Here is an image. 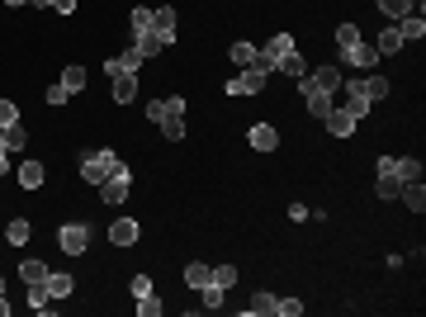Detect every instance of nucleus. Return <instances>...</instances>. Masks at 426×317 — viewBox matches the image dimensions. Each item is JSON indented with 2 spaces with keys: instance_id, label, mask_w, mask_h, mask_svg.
<instances>
[{
  "instance_id": "f8f14e48",
  "label": "nucleus",
  "mask_w": 426,
  "mask_h": 317,
  "mask_svg": "<svg viewBox=\"0 0 426 317\" xmlns=\"http://www.w3.org/2000/svg\"><path fill=\"white\" fill-rule=\"evenodd\" d=\"M43 289H47V299L57 303V299H71V289H76V280H71V275H66V270H47Z\"/></svg>"
},
{
  "instance_id": "de8ad7c7",
  "label": "nucleus",
  "mask_w": 426,
  "mask_h": 317,
  "mask_svg": "<svg viewBox=\"0 0 426 317\" xmlns=\"http://www.w3.org/2000/svg\"><path fill=\"white\" fill-rule=\"evenodd\" d=\"M0 317H10V303H5V294H0Z\"/></svg>"
},
{
  "instance_id": "a18cd8bd",
  "label": "nucleus",
  "mask_w": 426,
  "mask_h": 317,
  "mask_svg": "<svg viewBox=\"0 0 426 317\" xmlns=\"http://www.w3.org/2000/svg\"><path fill=\"white\" fill-rule=\"evenodd\" d=\"M52 10L57 15H76V0H52Z\"/></svg>"
},
{
  "instance_id": "c03bdc74",
  "label": "nucleus",
  "mask_w": 426,
  "mask_h": 317,
  "mask_svg": "<svg viewBox=\"0 0 426 317\" xmlns=\"http://www.w3.org/2000/svg\"><path fill=\"white\" fill-rule=\"evenodd\" d=\"M66 100H71V95H66L62 80H57V85H47V104H66Z\"/></svg>"
},
{
  "instance_id": "9d476101",
  "label": "nucleus",
  "mask_w": 426,
  "mask_h": 317,
  "mask_svg": "<svg viewBox=\"0 0 426 317\" xmlns=\"http://www.w3.org/2000/svg\"><path fill=\"white\" fill-rule=\"evenodd\" d=\"M138 66H142V57H138V48L128 43L119 57H110V62H105V71H110V76H138Z\"/></svg>"
},
{
  "instance_id": "c756f323",
  "label": "nucleus",
  "mask_w": 426,
  "mask_h": 317,
  "mask_svg": "<svg viewBox=\"0 0 426 317\" xmlns=\"http://www.w3.org/2000/svg\"><path fill=\"white\" fill-rule=\"evenodd\" d=\"M128 29H133V38H138V33H152V10H147V5H138V10L128 15Z\"/></svg>"
},
{
  "instance_id": "473e14b6",
  "label": "nucleus",
  "mask_w": 426,
  "mask_h": 317,
  "mask_svg": "<svg viewBox=\"0 0 426 317\" xmlns=\"http://www.w3.org/2000/svg\"><path fill=\"white\" fill-rule=\"evenodd\" d=\"M62 85H66V95L85 90V66H66V71H62Z\"/></svg>"
},
{
  "instance_id": "412c9836",
  "label": "nucleus",
  "mask_w": 426,
  "mask_h": 317,
  "mask_svg": "<svg viewBox=\"0 0 426 317\" xmlns=\"http://www.w3.org/2000/svg\"><path fill=\"white\" fill-rule=\"evenodd\" d=\"M43 180H47V171L38 161H24V166H19V185H24V190H38Z\"/></svg>"
},
{
  "instance_id": "f257e3e1",
  "label": "nucleus",
  "mask_w": 426,
  "mask_h": 317,
  "mask_svg": "<svg viewBox=\"0 0 426 317\" xmlns=\"http://www.w3.org/2000/svg\"><path fill=\"white\" fill-rule=\"evenodd\" d=\"M81 180L85 185H105V180H128V166L114 157L110 147H95L81 157Z\"/></svg>"
},
{
  "instance_id": "f3484780",
  "label": "nucleus",
  "mask_w": 426,
  "mask_h": 317,
  "mask_svg": "<svg viewBox=\"0 0 426 317\" xmlns=\"http://www.w3.org/2000/svg\"><path fill=\"white\" fill-rule=\"evenodd\" d=\"M252 147L256 152H275V147H280V133H275L270 124H256L252 128Z\"/></svg>"
},
{
  "instance_id": "37998d69",
  "label": "nucleus",
  "mask_w": 426,
  "mask_h": 317,
  "mask_svg": "<svg viewBox=\"0 0 426 317\" xmlns=\"http://www.w3.org/2000/svg\"><path fill=\"white\" fill-rule=\"evenodd\" d=\"M128 289H133V299H142V294H152V280H147V275H133Z\"/></svg>"
},
{
  "instance_id": "4be33fe9",
  "label": "nucleus",
  "mask_w": 426,
  "mask_h": 317,
  "mask_svg": "<svg viewBox=\"0 0 426 317\" xmlns=\"http://www.w3.org/2000/svg\"><path fill=\"white\" fill-rule=\"evenodd\" d=\"M374 52H384V57H394V52H403V33H398V24H394V29H384V33H379Z\"/></svg>"
},
{
  "instance_id": "39448f33",
  "label": "nucleus",
  "mask_w": 426,
  "mask_h": 317,
  "mask_svg": "<svg viewBox=\"0 0 426 317\" xmlns=\"http://www.w3.org/2000/svg\"><path fill=\"white\" fill-rule=\"evenodd\" d=\"M57 246H62L66 256H85V246H90V227H85V222H66L62 232H57Z\"/></svg>"
},
{
  "instance_id": "aec40b11",
  "label": "nucleus",
  "mask_w": 426,
  "mask_h": 317,
  "mask_svg": "<svg viewBox=\"0 0 426 317\" xmlns=\"http://www.w3.org/2000/svg\"><path fill=\"white\" fill-rule=\"evenodd\" d=\"M398 33H403V43H408V38H422V33H426L422 10H412V15H403V19H398Z\"/></svg>"
},
{
  "instance_id": "4c0bfd02",
  "label": "nucleus",
  "mask_w": 426,
  "mask_h": 317,
  "mask_svg": "<svg viewBox=\"0 0 426 317\" xmlns=\"http://www.w3.org/2000/svg\"><path fill=\"white\" fill-rule=\"evenodd\" d=\"M379 199H398V190H403V180H398V175H379Z\"/></svg>"
},
{
  "instance_id": "1a4fd4ad",
  "label": "nucleus",
  "mask_w": 426,
  "mask_h": 317,
  "mask_svg": "<svg viewBox=\"0 0 426 317\" xmlns=\"http://www.w3.org/2000/svg\"><path fill=\"white\" fill-rule=\"evenodd\" d=\"M341 57H346V66H355V71H369V66L379 62V52H374V43H350V48H341Z\"/></svg>"
},
{
  "instance_id": "7c9ffc66",
  "label": "nucleus",
  "mask_w": 426,
  "mask_h": 317,
  "mask_svg": "<svg viewBox=\"0 0 426 317\" xmlns=\"http://www.w3.org/2000/svg\"><path fill=\"white\" fill-rule=\"evenodd\" d=\"M341 109H346L350 119H355V124H360L365 114H369V100H365V95H355V90H346V104H341Z\"/></svg>"
},
{
  "instance_id": "e433bc0d",
  "label": "nucleus",
  "mask_w": 426,
  "mask_h": 317,
  "mask_svg": "<svg viewBox=\"0 0 426 317\" xmlns=\"http://www.w3.org/2000/svg\"><path fill=\"white\" fill-rule=\"evenodd\" d=\"M208 285L232 289V285H237V265H213V280H208Z\"/></svg>"
},
{
  "instance_id": "3c124183",
  "label": "nucleus",
  "mask_w": 426,
  "mask_h": 317,
  "mask_svg": "<svg viewBox=\"0 0 426 317\" xmlns=\"http://www.w3.org/2000/svg\"><path fill=\"white\" fill-rule=\"evenodd\" d=\"M0 294H5V275H0Z\"/></svg>"
},
{
  "instance_id": "7ed1b4c3",
  "label": "nucleus",
  "mask_w": 426,
  "mask_h": 317,
  "mask_svg": "<svg viewBox=\"0 0 426 317\" xmlns=\"http://www.w3.org/2000/svg\"><path fill=\"white\" fill-rule=\"evenodd\" d=\"M379 175H398V180L408 185V180H422V161L417 157H389V152H384V157H379Z\"/></svg>"
},
{
  "instance_id": "bb28decb",
  "label": "nucleus",
  "mask_w": 426,
  "mask_h": 317,
  "mask_svg": "<svg viewBox=\"0 0 426 317\" xmlns=\"http://www.w3.org/2000/svg\"><path fill=\"white\" fill-rule=\"evenodd\" d=\"M19 280H24V285H43L47 265H43V261H19Z\"/></svg>"
},
{
  "instance_id": "dca6fc26",
  "label": "nucleus",
  "mask_w": 426,
  "mask_h": 317,
  "mask_svg": "<svg viewBox=\"0 0 426 317\" xmlns=\"http://www.w3.org/2000/svg\"><path fill=\"white\" fill-rule=\"evenodd\" d=\"M110 85H114V100L119 104H133L138 100V76H110Z\"/></svg>"
},
{
  "instance_id": "79ce46f5",
  "label": "nucleus",
  "mask_w": 426,
  "mask_h": 317,
  "mask_svg": "<svg viewBox=\"0 0 426 317\" xmlns=\"http://www.w3.org/2000/svg\"><path fill=\"white\" fill-rule=\"evenodd\" d=\"M336 43H341V48L360 43V29H355V24H341V29H336Z\"/></svg>"
},
{
  "instance_id": "49530a36",
  "label": "nucleus",
  "mask_w": 426,
  "mask_h": 317,
  "mask_svg": "<svg viewBox=\"0 0 426 317\" xmlns=\"http://www.w3.org/2000/svg\"><path fill=\"white\" fill-rule=\"evenodd\" d=\"M10 171V152H5V147H0V175Z\"/></svg>"
},
{
  "instance_id": "6e6552de",
  "label": "nucleus",
  "mask_w": 426,
  "mask_h": 317,
  "mask_svg": "<svg viewBox=\"0 0 426 317\" xmlns=\"http://www.w3.org/2000/svg\"><path fill=\"white\" fill-rule=\"evenodd\" d=\"M346 90H355V95H365L369 104H374V100L389 95V80H384V76H350V80H346Z\"/></svg>"
},
{
  "instance_id": "cd10ccee",
  "label": "nucleus",
  "mask_w": 426,
  "mask_h": 317,
  "mask_svg": "<svg viewBox=\"0 0 426 317\" xmlns=\"http://www.w3.org/2000/svg\"><path fill=\"white\" fill-rule=\"evenodd\" d=\"M284 52H294V38H289V33H275V38H266V57H270V62H280Z\"/></svg>"
},
{
  "instance_id": "4468645a",
  "label": "nucleus",
  "mask_w": 426,
  "mask_h": 317,
  "mask_svg": "<svg viewBox=\"0 0 426 317\" xmlns=\"http://www.w3.org/2000/svg\"><path fill=\"white\" fill-rule=\"evenodd\" d=\"M138 232H142V227L133 218H119L110 227V241H114V246H133V241H138Z\"/></svg>"
},
{
  "instance_id": "a878e982",
  "label": "nucleus",
  "mask_w": 426,
  "mask_h": 317,
  "mask_svg": "<svg viewBox=\"0 0 426 317\" xmlns=\"http://www.w3.org/2000/svg\"><path fill=\"white\" fill-rule=\"evenodd\" d=\"M133 48H138V57L147 62V57H157V52L166 48V43H161L157 33H138V38H133Z\"/></svg>"
},
{
  "instance_id": "423d86ee",
  "label": "nucleus",
  "mask_w": 426,
  "mask_h": 317,
  "mask_svg": "<svg viewBox=\"0 0 426 317\" xmlns=\"http://www.w3.org/2000/svg\"><path fill=\"white\" fill-rule=\"evenodd\" d=\"M227 52H232V62L242 66V71H247V66H266V71H275V62H270V57L256 48V43H247V38H242V43H232Z\"/></svg>"
},
{
  "instance_id": "20e7f679",
  "label": "nucleus",
  "mask_w": 426,
  "mask_h": 317,
  "mask_svg": "<svg viewBox=\"0 0 426 317\" xmlns=\"http://www.w3.org/2000/svg\"><path fill=\"white\" fill-rule=\"evenodd\" d=\"M266 66H247L242 76H227V95H256V90H266Z\"/></svg>"
},
{
  "instance_id": "c85d7f7f",
  "label": "nucleus",
  "mask_w": 426,
  "mask_h": 317,
  "mask_svg": "<svg viewBox=\"0 0 426 317\" xmlns=\"http://www.w3.org/2000/svg\"><path fill=\"white\" fill-rule=\"evenodd\" d=\"M100 199H105V204H124L128 199V180H105V185H100Z\"/></svg>"
},
{
  "instance_id": "2f4dec72",
  "label": "nucleus",
  "mask_w": 426,
  "mask_h": 317,
  "mask_svg": "<svg viewBox=\"0 0 426 317\" xmlns=\"http://www.w3.org/2000/svg\"><path fill=\"white\" fill-rule=\"evenodd\" d=\"M270 313H275V294H256L247 303V317H270Z\"/></svg>"
},
{
  "instance_id": "5701e85b",
  "label": "nucleus",
  "mask_w": 426,
  "mask_h": 317,
  "mask_svg": "<svg viewBox=\"0 0 426 317\" xmlns=\"http://www.w3.org/2000/svg\"><path fill=\"white\" fill-rule=\"evenodd\" d=\"M29 237H33V222L29 218H15L10 227H5V241H10V246H24Z\"/></svg>"
},
{
  "instance_id": "f704fd0d",
  "label": "nucleus",
  "mask_w": 426,
  "mask_h": 317,
  "mask_svg": "<svg viewBox=\"0 0 426 317\" xmlns=\"http://www.w3.org/2000/svg\"><path fill=\"white\" fill-rule=\"evenodd\" d=\"M29 308L33 313H52V299H47L43 285H29Z\"/></svg>"
},
{
  "instance_id": "8fccbe9b",
  "label": "nucleus",
  "mask_w": 426,
  "mask_h": 317,
  "mask_svg": "<svg viewBox=\"0 0 426 317\" xmlns=\"http://www.w3.org/2000/svg\"><path fill=\"white\" fill-rule=\"evenodd\" d=\"M33 5H52V0H33Z\"/></svg>"
},
{
  "instance_id": "09e8293b",
  "label": "nucleus",
  "mask_w": 426,
  "mask_h": 317,
  "mask_svg": "<svg viewBox=\"0 0 426 317\" xmlns=\"http://www.w3.org/2000/svg\"><path fill=\"white\" fill-rule=\"evenodd\" d=\"M5 5H29V0H5Z\"/></svg>"
},
{
  "instance_id": "9b49d317",
  "label": "nucleus",
  "mask_w": 426,
  "mask_h": 317,
  "mask_svg": "<svg viewBox=\"0 0 426 317\" xmlns=\"http://www.w3.org/2000/svg\"><path fill=\"white\" fill-rule=\"evenodd\" d=\"M152 33H157V38L166 43V48L175 43V10H171V5H161V10H152Z\"/></svg>"
},
{
  "instance_id": "393cba45",
  "label": "nucleus",
  "mask_w": 426,
  "mask_h": 317,
  "mask_svg": "<svg viewBox=\"0 0 426 317\" xmlns=\"http://www.w3.org/2000/svg\"><path fill=\"white\" fill-rule=\"evenodd\" d=\"M223 299H227V289H218V285H204V289H199V308H204V313H218Z\"/></svg>"
},
{
  "instance_id": "58836bf2",
  "label": "nucleus",
  "mask_w": 426,
  "mask_h": 317,
  "mask_svg": "<svg viewBox=\"0 0 426 317\" xmlns=\"http://www.w3.org/2000/svg\"><path fill=\"white\" fill-rule=\"evenodd\" d=\"M138 313L142 317H157L161 313V299H157V294H142V299H138Z\"/></svg>"
},
{
  "instance_id": "ea45409f",
  "label": "nucleus",
  "mask_w": 426,
  "mask_h": 317,
  "mask_svg": "<svg viewBox=\"0 0 426 317\" xmlns=\"http://www.w3.org/2000/svg\"><path fill=\"white\" fill-rule=\"evenodd\" d=\"M275 313H280V317H299L303 303H299V299H275Z\"/></svg>"
},
{
  "instance_id": "f03ea898",
  "label": "nucleus",
  "mask_w": 426,
  "mask_h": 317,
  "mask_svg": "<svg viewBox=\"0 0 426 317\" xmlns=\"http://www.w3.org/2000/svg\"><path fill=\"white\" fill-rule=\"evenodd\" d=\"M161 133H166V138H171V143H180V138H185V100L180 95H171V100H161Z\"/></svg>"
},
{
  "instance_id": "b1692460",
  "label": "nucleus",
  "mask_w": 426,
  "mask_h": 317,
  "mask_svg": "<svg viewBox=\"0 0 426 317\" xmlns=\"http://www.w3.org/2000/svg\"><path fill=\"white\" fill-rule=\"evenodd\" d=\"M208 280H213V265H199V261H194V265H185V285L194 289V294H199Z\"/></svg>"
},
{
  "instance_id": "2eb2a0df",
  "label": "nucleus",
  "mask_w": 426,
  "mask_h": 317,
  "mask_svg": "<svg viewBox=\"0 0 426 317\" xmlns=\"http://www.w3.org/2000/svg\"><path fill=\"white\" fill-rule=\"evenodd\" d=\"M0 147H5V152H24V147H29V133H24V124L0 128Z\"/></svg>"
},
{
  "instance_id": "72a5a7b5",
  "label": "nucleus",
  "mask_w": 426,
  "mask_h": 317,
  "mask_svg": "<svg viewBox=\"0 0 426 317\" xmlns=\"http://www.w3.org/2000/svg\"><path fill=\"white\" fill-rule=\"evenodd\" d=\"M379 10H384V15H394V19H403V15L417 10V0H379Z\"/></svg>"
},
{
  "instance_id": "0eeeda50",
  "label": "nucleus",
  "mask_w": 426,
  "mask_h": 317,
  "mask_svg": "<svg viewBox=\"0 0 426 317\" xmlns=\"http://www.w3.org/2000/svg\"><path fill=\"white\" fill-rule=\"evenodd\" d=\"M299 90H303V100H308V109H313V114H331V109H336V100H331V90H317L313 80H308V71L299 76Z\"/></svg>"
},
{
  "instance_id": "a19ab883",
  "label": "nucleus",
  "mask_w": 426,
  "mask_h": 317,
  "mask_svg": "<svg viewBox=\"0 0 426 317\" xmlns=\"http://www.w3.org/2000/svg\"><path fill=\"white\" fill-rule=\"evenodd\" d=\"M19 124V109H15V100H0V128H10Z\"/></svg>"
},
{
  "instance_id": "ddd939ff",
  "label": "nucleus",
  "mask_w": 426,
  "mask_h": 317,
  "mask_svg": "<svg viewBox=\"0 0 426 317\" xmlns=\"http://www.w3.org/2000/svg\"><path fill=\"white\" fill-rule=\"evenodd\" d=\"M322 124H327V133H331V138H350V133H355V119H350V114L341 109V104H336L331 114H322Z\"/></svg>"
},
{
  "instance_id": "a211bd4d",
  "label": "nucleus",
  "mask_w": 426,
  "mask_h": 317,
  "mask_svg": "<svg viewBox=\"0 0 426 317\" xmlns=\"http://www.w3.org/2000/svg\"><path fill=\"white\" fill-rule=\"evenodd\" d=\"M398 199H403L412 213H422V208H426V190H422V180H408V185L398 190Z\"/></svg>"
},
{
  "instance_id": "c9c22d12",
  "label": "nucleus",
  "mask_w": 426,
  "mask_h": 317,
  "mask_svg": "<svg viewBox=\"0 0 426 317\" xmlns=\"http://www.w3.org/2000/svg\"><path fill=\"white\" fill-rule=\"evenodd\" d=\"M275 71H284V76H303V57L299 52H284L280 62H275Z\"/></svg>"
},
{
  "instance_id": "6ab92c4d",
  "label": "nucleus",
  "mask_w": 426,
  "mask_h": 317,
  "mask_svg": "<svg viewBox=\"0 0 426 317\" xmlns=\"http://www.w3.org/2000/svg\"><path fill=\"white\" fill-rule=\"evenodd\" d=\"M308 80H313L317 90H336L341 85V66H317V71H308Z\"/></svg>"
}]
</instances>
